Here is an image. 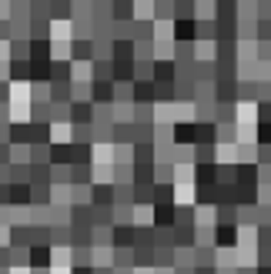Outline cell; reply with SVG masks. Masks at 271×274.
I'll return each mask as SVG.
<instances>
[{"label":"cell","instance_id":"obj_1","mask_svg":"<svg viewBox=\"0 0 271 274\" xmlns=\"http://www.w3.org/2000/svg\"><path fill=\"white\" fill-rule=\"evenodd\" d=\"M235 238H238L235 228H228V224H221V228H218V241H221V244H231Z\"/></svg>","mask_w":271,"mask_h":274},{"label":"cell","instance_id":"obj_2","mask_svg":"<svg viewBox=\"0 0 271 274\" xmlns=\"http://www.w3.org/2000/svg\"><path fill=\"white\" fill-rule=\"evenodd\" d=\"M258 274H271V268H261V271H258Z\"/></svg>","mask_w":271,"mask_h":274}]
</instances>
